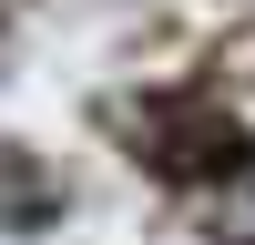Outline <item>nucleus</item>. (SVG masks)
I'll return each mask as SVG.
<instances>
[]
</instances>
